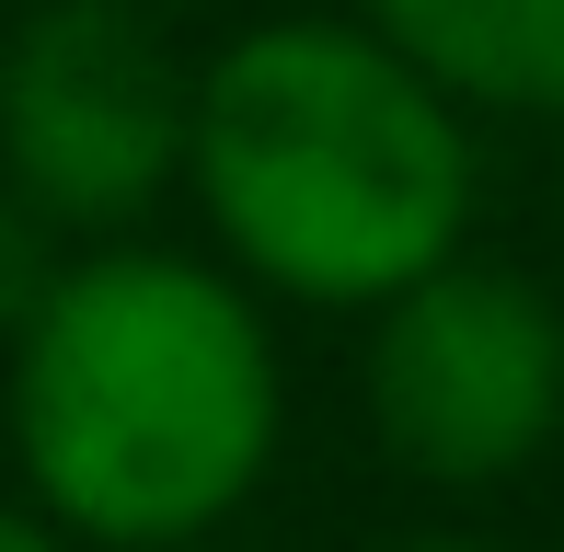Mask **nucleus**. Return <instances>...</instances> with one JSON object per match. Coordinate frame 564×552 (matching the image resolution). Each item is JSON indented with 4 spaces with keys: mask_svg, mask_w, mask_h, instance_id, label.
Instances as JSON below:
<instances>
[{
    "mask_svg": "<svg viewBox=\"0 0 564 552\" xmlns=\"http://www.w3.org/2000/svg\"><path fill=\"white\" fill-rule=\"evenodd\" d=\"M23 507L82 552H208L289 438L276 322L208 254L82 242L0 357Z\"/></svg>",
    "mask_w": 564,
    "mask_h": 552,
    "instance_id": "1",
    "label": "nucleus"
},
{
    "mask_svg": "<svg viewBox=\"0 0 564 552\" xmlns=\"http://www.w3.org/2000/svg\"><path fill=\"white\" fill-rule=\"evenodd\" d=\"M346 23H369L449 115L564 128V0H357Z\"/></svg>",
    "mask_w": 564,
    "mask_h": 552,
    "instance_id": "5",
    "label": "nucleus"
},
{
    "mask_svg": "<svg viewBox=\"0 0 564 552\" xmlns=\"http://www.w3.org/2000/svg\"><path fill=\"white\" fill-rule=\"evenodd\" d=\"M380 552H507V541H484V530H403V541H380Z\"/></svg>",
    "mask_w": 564,
    "mask_h": 552,
    "instance_id": "8",
    "label": "nucleus"
},
{
    "mask_svg": "<svg viewBox=\"0 0 564 552\" xmlns=\"http://www.w3.org/2000/svg\"><path fill=\"white\" fill-rule=\"evenodd\" d=\"M0 12H12V0H0Z\"/></svg>",
    "mask_w": 564,
    "mask_h": 552,
    "instance_id": "9",
    "label": "nucleus"
},
{
    "mask_svg": "<svg viewBox=\"0 0 564 552\" xmlns=\"http://www.w3.org/2000/svg\"><path fill=\"white\" fill-rule=\"evenodd\" d=\"M196 58L150 0H12L0 12V185L69 242H127L185 185Z\"/></svg>",
    "mask_w": 564,
    "mask_h": 552,
    "instance_id": "3",
    "label": "nucleus"
},
{
    "mask_svg": "<svg viewBox=\"0 0 564 552\" xmlns=\"http://www.w3.org/2000/svg\"><path fill=\"white\" fill-rule=\"evenodd\" d=\"M69 254H82V242H69L58 219H35L12 185H0V345L35 322V299L58 288V265H69Z\"/></svg>",
    "mask_w": 564,
    "mask_h": 552,
    "instance_id": "6",
    "label": "nucleus"
},
{
    "mask_svg": "<svg viewBox=\"0 0 564 552\" xmlns=\"http://www.w3.org/2000/svg\"><path fill=\"white\" fill-rule=\"evenodd\" d=\"M150 12H162V0H150Z\"/></svg>",
    "mask_w": 564,
    "mask_h": 552,
    "instance_id": "10",
    "label": "nucleus"
},
{
    "mask_svg": "<svg viewBox=\"0 0 564 552\" xmlns=\"http://www.w3.org/2000/svg\"><path fill=\"white\" fill-rule=\"evenodd\" d=\"M253 299L380 311L426 265L473 254V115H449L369 23H242L185 104V185Z\"/></svg>",
    "mask_w": 564,
    "mask_h": 552,
    "instance_id": "2",
    "label": "nucleus"
},
{
    "mask_svg": "<svg viewBox=\"0 0 564 552\" xmlns=\"http://www.w3.org/2000/svg\"><path fill=\"white\" fill-rule=\"evenodd\" d=\"M0 552H82V541H58L35 507H12V495H0Z\"/></svg>",
    "mask_w": 564,
    "mask_h": 552,
    "instance_id": "7",
    "label": "nucleus"
},
{
    "mask_svg": "<svg viewBox=\"0 0 564 552\" xmlns=\"http://www.w3.org/2000/svg\"><path fill=\"white\" fill-rule=\"evenodd\" d=\"M357 404L415 484L438 495L519 484L564 438V299L496 254L426 265L415 288H392L369 311Z\"/></svg>",
    "mask_w": 564,
    "mask_h": 552,
    "instance_id": "4",
    "label": "nucleus"
}]
</instances>
